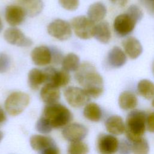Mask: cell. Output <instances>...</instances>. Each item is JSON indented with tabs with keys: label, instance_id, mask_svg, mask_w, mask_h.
<instances>
[{
	"label": "cell",
	"instance_id": "obj_1",
	"mask_svg": "<svg viewBox=\"0 0 154 154\" xmlns=\"http://www.w3.org/2000/svg\"><path fill=\"white\" fill-rule=\"evenodd\" d=\"M75 78L90 97L97 98L103 92V80L95 67L88 62L80 64Z\"/></svg>",
	"mask_w": 154,
	"mask_h": 154
},
{
	"label": "cell",
	"instance_id": "obj_2",
	"mask_svg": "<svg viewBox=\"0 0 154 154\" xmlns=\"http://www.w3.org/2000/svg\"><path fill=\"white\" fill-rule=\"evenodd\" d=\"M42 117L49 123L52 129L66 126L73 119L70 111L63 105L58 103L45 106Z\"/></svg>",
	"mask_w": 154,
	"mask_h": 154
},
{
	"label": "cell",
	"instance_id": "obj_3",
	"mask_svg": "<svg viewBox=\"0 0 154 154\" xmlns=\"http://www.w3.org/2000/svg\"><path fill=\"white\" fill-rule=\"evenodd\" d=\"M147 116L141 110L131 111L126 119L125 132L128 139L133 142L144 135L146 128Z\"/></svg>",
	"mask_w": 154,
	"mask_h": 154
},
{
	"label": "cell",
	"instance_id": "obj_4",
	"mask_svg": "<svg viewBox=\"0 0 154 154\" xmlns=\"http://www.w3.org/2000/svg\"><path fill=\"white\" fill-rule=\"evenodd\" d=\"M29 103V96L22 91H14L6 99L4 106L8 114L16 116L23 111Z\"/></svg>",
	"mask_w": 154,
	"mask_h": 154
},
{
	"label": "cell",
	"instance_id": "obj_5",
	"mask_svg": "<svg viewBox=\"0 0 154 154\" xmlns=\"http://www.w3.org/2000/svg\"><path fill=\"white\" fill-rule=\"evenodd\" d=\"M70 25L76 35L81 39L87 40L94 36L96 24L88 17L76 16L72 19Z\"/></svg>",
	"mask_w": 154,
	"mask_h": 154
},
{
	"label": "cell",
	"instance_id": "obj_6",
	"mask_svg": "<svg viewBox=\"0 0 154 154\" xmlns=\"http://www.w3.org/2000/svg\"><path fill=\"white\" fill-rule=\"evenodd\" d=\"M64 95L67 103L74 108L86 105L91 98L83 88L73 86L66 88L64 91Z\"/></svg>",
	"mask_w": 154,
	"mask_h": 154
},
{
	"label": "cell",
	"instance_id": "obj_7",
	"mask_svg": "<svg viewBox=\"0 0 154 154\" xmlns=\"http://www.w3.org/2000/svg\"><path fill=\"white\" fill-rule=\"evenodd\" d=\"M47 31L50 35L61 41L68 40L72 35L71 25L60 19L51 22L47 27Z\"/></svg>",
	"mask_w": 154,
	"mask_h": 154
},
{
	"label": "cell",
	"instance_id": "obj_8",
	"mask_svg": "<svg viewBox=\"0 0 154 154\" xmlns=\"http://www.w3.org/2000/svg\"><path fill=\"white\" fill-rule=\"evenodd\" d=\"M137 23V20L126 11L115 18L113 27L117 34L120 37H125L133 31Z\"/></svg>",
	"mask_w": 154,
	"mask_h": 154
},
{
	"label": "cell",
	"instance_id": "obj_9",
	"mask_svg": "<svg viewBox=\"0 0 154 154\" xmlns=\"http://www.w3.org/2000/svg\"><path fill=\"white\" fill-rule=\"evenodd\" d=\"M118 139L111 134H100L96 141V148L99 154H115L119 150Z\"/></svg>",
	"mask_w": 154,
	"mask_h": 154
},
{
	"label": "cell",
	"instance_id": "obj_10",
	"mask_svg": "<svg viewBox=\"0 0 154 154\" xmlns=\"http://www.w3.org/2000/svg\"><path fill=\"white\" fill-rule=\"evenodd\" d=\"M43 71L46 78V84L49 83L59 88L67 85L70 82L69 72L63 69L57 70L53 67H48Z\"/></svg>",
	"mask_w": 154,
	"mask_h": 154
},
{
	"label": "cell",
	"instance_id": "obj_11",
	"mask_svg": "<svg viewBox=\"0 0 154 154\" xmlns=\"http://www.w3.org/2000/svg\"><path fill=\"white\" fill-rule=\"evenodd\" d=\"M4 37L8 43L19 47H29L33 43L30 38L26 37L21 30L16 27L7 29L4 33Z\"/></svg>",
	"mask_w": 154,
	"mask_h": 154
},
{
	"label": "cell",
	"instance_id": "obj_12",
	"mask_svg": "<svg viewBox=\"0 0 154 154\" xmlns=\"http://www.w3.org/2000/svg\"><path fill=\"white\" fill-rule=\"evenodd\" d=\"M88 134L87 128L83 125L75 123L69 124L62 131L63 137L70 142L79 141L84 139Z\"/></svg>",
	"mask_w": 154,
	"mask_h": 154
},
{
	"label": "cell",
	"instance_id": "obj_13",
	"mask_svg": "<svg viewBox=\"0 0 154 154\" xmlns=\"http://www.w3.org/2000/svg\"><path fill=\"white\" fill-rule=\"evenodd\" d=\"M26 14L21 6L11 5L6 7L5 18L12 27L20 25L25 20Z\"/></svg>",
	"mask_w": 154,
	"mask_h": 154
},
{
	"label": "cell",
	"instance_id": "obj_14",
	"mask_svg": "<svg viewBox=\"0 0 154 154\" xmlns=\"http://www.w3.org/2000/svg\"><path fill=\"white\" fill-rule=\"evenodd\" d=\"M31 57L32 62L38 66H45L52 61V55L50 48L46 46H39L34 48Z\"/></svg>",
	"mask_w": 154,
	"mask_h": 154
},
{
	"label": "cell",
	"instance_id": "obj_15",
	"mask_svg": "<svg viewBox=\"0 0 154 154\" xmlns=\"http://www.w3.org/2000/svg\"><path fill=\"white\" fill-rule=\"evenodd\" d=\"M127 58L125 52L118 47H113L108 53L106 61L108 65L111 68H120L125 64Z\"/></svg>",
	"mask_w": 154,
	"mask_h": 154
},
{
	"label": "cell",
	"instance_id": "obj_16",
	"mask_svg": "<svg viewBox=\"0 0 154 154\" xmlns=\"http://www.w3.org/2000/svg\"><path fill=\"white\" fill-rule=\"evenodd\" d=\"M40 97L47 105L57 103L60 98V89L51 84L46 83L40 90Z\"/></svg>",
	"mask_w": 154,
	"mask_h": 154
},
{
	"label": "cell",
	"instance_id": "obj_17",
	"mask_svg": "<svg viewBox=\"0 0 154 154\" xmlns=\"http://www.w3.org/2000/svg\"><path fill=\"white\" fill-rule=\"evenodd\" d=\"M126 54L131 59L137 58L143 52L140 41L134 37H128L122 43Z\"/></svg>",
	"mask_w": 154,
	"mask_h": 154
},
{
	"label": "cell",
	"instance_id": "obj_18",
	"mask_svg": "<svg viewBox=\"0 0 154 154\" xmlns=\"http://www.w3.org/2000/svg\"><path fill=\"white\" fill-rule=\"evenodd\" d=\"M105 127L112 135H119L125 132V124L123 119L117 115L109 116L105 122Z\"/></svg>",
	"mask_w": 154,
	"mask_h": 154
},
{
	"label": "cell",
	"instance_id": "obj_19",
	"mask_svg": "<svg viewBox=\"0 0 154 154\" xmlns=\"http://www.w3.org/2000/svg\"><path fill=\"white\" fill-rule=\"evenodd\" d=\"M106 14V6L101 2H96L91 4L87 10V17L94 23L102 21Z\"/></svg>",
	"mask_w": 154,
	"mask_h": 154
},
{
	"label": "cell",
	"instance_id": "obj_20",
	"mask_svg": "<svg viewBox=\"0 0 154 154\" xmlns=\"http://www.w3.org/2000/svg\"><path fill=\"white\" fill-rule=\"evenodd\" d=\"M46 82V78L43 70L33 68L28 74V83L29 87L33 90H38L40 87Z\"/></svg>",
	"mask_w": 154,
	"mask_h": 154
},
{
	"label": "cell",
	"instance_id": "obj_21",
	"mask_svg": "<svg viewBox=\"0 0 154 154\" xmlns=\"http://www.w3.org/2000/svg\"><path fill=\"white\" fill-rule=\"evenodd\" d=\"M93 37L102 43H108L111 37L109 24L106 21L97 23L95 25Z\"/></svg>",
	"mask_w": 154,
	"mask_h": 154
},
{
	"label": "cell",
	"instance_id": "obj_22",
	"mask_svg": "<svg viewBox=\"0 0 154 154\" xmlns=\"http://www.w3.org/2000/svg\"><path fill=\"white\" fill-rule=\"evenodd\" d=\"M20 6L29 17H33L38 15L43 8L42 0H20Z\"/></svg>",
	"mask_w": 154,
	"mask_h": 154
},
{
	"label": "cell",
	"instance_id": "obj_23",
	"mask_svg": "<svg viewBox=\"0 0 154 154\" xmlns=\"http://www.w3.org/2000/svg\"><path fill=\"white\" fill-rule=\"evenodd\" d=\"M30 144L34 150L40 152L56 144L54 140L50 137L42 135H34L30 138Z\"/></svg>",
	"mask_w": 154,
	"mask_h": 154
},
{
	"label": "cell",
	"instance_id": "obj_24",
	"mask_svg": "<svg viewBox=\"0 0 154 154\" xmlns=\"http://www.w3.org/2000/svg\"><path fill=\"white\" fill-rule=\"evenodd\" d=\"M118 102L120 107L125 111L134 109L138 104L136 95L129 91H123L119 97Z\"/></svg>",
	"mask_w": 154,
	"mask_h": 154
},
{
	"label": "cell",
	"instance_id": "obj_25",
	"mask_svg": "<svg viewBox=\"0 0 154 154\" xmlns=\"http://www.w3.org/2000/svg\"><path fill=\"white\" fill-rule=\"evenodd\" d=\"M84 117L92 122H99L102 117V111L100 107L96 103H87L83 111Z\"/></svg>",
	"mask_w": 154,
	"mask_h": 154
},
{
	"label": "cell",
	"instance_id": "obj_26",
	"mask_svg": "<svg viewBox=\"0 0 154 154\" xmlns=\"http://www.w3.org/2000/svg\"><path fill=\"white\" fill-rule=\"evenodd\" d=\"M62 69L66 71L76 72L80 66L79 57L74 53L67 54L62 61Z\"/></svg>",
	"mask_w": 154,
	"mask_h": 154
},
{
	"label": "cell",
	"instance_id": "obj_27",
	"mask_svg": "<svg viewBox=\"0 0 154 154\" xmlns=\"http://www.w3.org/2000/svg\"><path fill=\"white\" fill-rule=\"evenodd\" d=\"M137 91L142 97L150 99L154 97V83L146 79H142L137 84Z\"/></svg>",
	"mask_w": 154,
	"mask_h": 154
},
{
	"label": "cell",
	"instance_id": "obj_28",
	"mask_svg": "<svg viewBox=\"0 0 154 154\" xmlns=\"http://www.w3.org/2000/svg\"><path fill=\"white\" fill-rule=\"evenodd\" d=\"M88 151V146L81 141L71 142L67 149L68 154H87Z\"/></svg>",
	"mask_w": 154,
	"mask_h": 154
},
{
	"label": "cell",
	"instance_id": "obj_29",
	"mask_svg": "<svg viewBox=\"0 0 154 154\" xmlns=\"http://www.w3.org/2000/svg\"><path fill=\"white\" fill-rule=\"evenodd\" d=\"M149 146L147 141L141 138L132 142V152L134 154H149Z\"/></svg>",
	"mask_w": 154,
	"mask_h": 154
},
{
	"label": "cell",
	"instance_id": "obj_30",
	"mask_svg": "<svg viewBox=\"0 0 154 154\" xmlns=\"http://www.w3.org/2000/svg\"><path fill=\"white\" fill-rule=\"evenodd\" d=\"M35 128L39 132L42 134H48L52 129L49 123L43 117H41L37 120Z\"/></svg>",
	"mask_w": 154,
	"mask_h": 154
},
{
	"label": "cell",
	"instance_id": "obj_31",
	"mask_svg": "<svg viewBox=\"0 0 154 154\" xmlns=\"http://www.w3.org/2000/svg\"><path fill=\"white\" fill-rule=\"evenodd\" d=\"M11 66V59L5 53H0V73H5L8 70Z\"/></svg>",
	"mask_w": 154,
	"mask_h": 154
},
{
	"label": "cell",
	"instance_id": "obj_32",
	"mask_svg": "<svg viewBox=\"0 0 154 154\" xmlns=\"http://www.w3.org/2000/svg\"><path fill=\"white\" fill-rule=\"evenodd\" d=\"M120 154H131L132 152V142L128 140H122L119 142V150Z\"/></svg>",
	"mask_w": 154,
	"mask_h": 154
},
{
	"label": "cell",
	"instance_id": "obj_33",
	"mask_svg": "<svg viewBox=\"0 0 154 154\" xmlns=\"http://www.w3.org/2000/svg\"><path fill=\"white\" fill-rule=\"evenodd\" d=\"M60 5L69 11H74L79 6V0H58Z\"/></svg>",
	"mask_w": 154,
	"mask_h": 154
},
{
	"label": "cell",
	"instance_id": "obj_34",
	"mask_svg": "<svg viewBox=\"0 0 154 154\" xmlns=\"http://www.w3.org/2000/svg\"><path fill=\"white\" fill-rule=\"evenodd\" d=\"M126 12L129 13L131 16H132L137 22H139L143 17V13L142 10L138 7L137 5H131L127 9Z\"/></svg>",
	"mask_w": 154,
	"mask_h": 154
},
{
	"label": "cell",
	"instance_id": "obj_35",
	"mask_svg": "<svg viewBox=\"0 0 154 154\" xmlns=\"http://www.w3.org/2000/svg\"><path fill=\"white\" fill-rule=\"evenodd\" d=\"M52 55V61L54 64L58 65L62 63L63 58L64 57L63 56L62 52L56 47L52 46L50 48Z\"/></svg>",
	"mask_w": 154,
	"mask_h": 154
},
{
	"label": "cell",
	"instance_id": "obj_36",
	"mask_svg": "<svg viewBox=\"0 0 154 154\" xmlns=\"http://www.w3.org/2000/svg\"><path fill=\"white\" fill-rule=\"evenodd\" d=\"M146 127L149 132H154V112L150 113L147 116Z\"/></svg>",
	"mask_w": 154,
	"mask_h": 154
},
{
	"label": "cell",
	"instance_id": "obj_37",
	"mask_svg": "<svg viewBox=\"0 0 154 154\" xmlns=\"http://www.w3.org/2000/svg\"><path fill=\"white\" fill-rule=\"evenodd\" d=\"M39 154H60V152L59 149L55 144L39 152Z\"/></svg>",
	"mask_w": 154,
	"mask_h": 154
},
{
	"label": "cell",
	"instance_id": "obj_38",
	"mask_svg": "<svg viewBox=\"0 0 154 154\" xmlns=\"http://www.w3.org/2000/svg\"><path fill=\"white\" fill-rule=\"evenodd\" d=\"M141 3L149 10V11L154 14V1L141 0Z\"/></svg>",
	"mask_w": 154,
	"mask_h": 154
},
{
	"label": "cell",
	"instance_id": "obj_39",
	"mask_svg": "<svg viewBox=\"0 0 154 154\" xmlns=\"http://www.w3.org/2000/svg\"><path fill=\"white\" fill-rule=\"evenodd\" d=\"M128 0H110V1L117 5L120 7H124L128 2Z\"/></svg>",
	"mask_w": 154,
	"mask_h": 154
},
{
	"label": "cell",
	"instance_id": "obj_40",
	"mask_svg": "<svg viewBox=\"0 0 154 154\" xmlns=\"http://www.w3.org/2000/svg\"><path fill=\"white\" fill-rule=\"evenodd\" d=\"M7 119L6 114L1 107H0V123H3Z\"/></svg>",
	"mask_w": 154,
	"mask_h": 154
},
{
	"label": "cell",
	"instance_id": "obj_41",
	"mask_svg": "<svg viewBox=\"0 0 154 154\" xmlns=\"http://www.w3.org/2000/svg\"><path fill=\"white\" fill-rule=\"evenodd\" d=\"M2 29H3V23H2L1 19L0 18V32L2 31Z\"/></svg>",
	"mask_w": 154,
	"mask_h": 154
},
{
	"label": "cell",
	"instance_id": "obj_42",
	"mask_svg": "<svg viewBox=\"0 0 154 154\" xmlns=\"http://www.w3.org/2000/svg\"><path fill=\"white\" fill-rule=\"evenodd\" d=\"M152 73L153 74V76H154V61L152 63Z\"/></svg>",
	"mask_w": 154,
	"mask_h": 154
},
{
	"label": "cell",
	"instance_id": "obj_43",
	"mask_svg": "<svg viewBox=\"0 0 154 154\" xmlns=\"http://www.w3.org/2000/svg\"><path fill=\"white\" fill-rule=\"evenodd\" d=\"M2 137H3V134H2V132L0 131V142L1 141V140H2Z\"/></svg>",
	"mask_w": 154,
	"mask_h": 154
},
{
	"label": "cell",
	"instance_id": "obj_44",
	"mask_svg": "<svg viewBox=\"0 0 154 154\" xmlns=\"http://www.w3.org/2000/svg\"><path fill=\"white\" fill-rule=\"evenodd\" d=\"M152 106L154 107V98H153V100H152Z\"/></svg>",
	"mask_w": 154,
	"mask_h": 154
},
{
	"label": "cell",
	"instance_id": "obj_45",
	"mask_svg": "<svg viewBox=\"0 0 154 154\" xmlns=\"http://www.w3.org/2000/svg\"><path fill=\"white\" fill-rule=\"evenodd\" d=\"M149 1H154V0H149Z\"/></svg>",
	"mask_w": 154,
	"mask_h": 154
}]
</instances>
